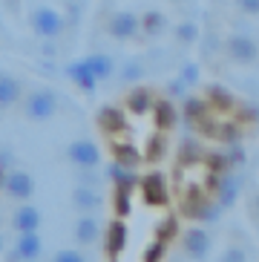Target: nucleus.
Listing matches in <instances>:
<instances>
[{
    "mask_svg": "<svg viewBox=\"0 0 259 262\" xmlns=\"http://www.w3.org/2000/svg\"><path fill=\"white\" fill-rule=\"evenodd\" d=\"M69 159L81 167H95L101 162V150L92 141H75V144L69 147Z\"/></svg>",
    "mask_w": 259,
    "mask_h": 262,
    "instance_id": "obj_2",
    "label": "nucleus"
},
{
    "mask_svg": "<svg viewBox=\"0 0 259 262\" xmlns=\"http://www.w3.org/2000/svg\"><path fill=\"white\" fill-rule=\"evenodd\" d=\"M0 245H3V242H0Z\"/></svg>",
    "mask_w": 259,
    "mask_h": 262,
    "instance_id": "obj_22",
    "label": "nucleus"
},
{
    "mask_svg": "<svg viewBox=\"0 0 259 262\" xmlns=\"http://www.w3.org/2000/svg\"><path fill=\"white\" fill-rule=\"evenodd\" d=\"M141 190H144V199L150 202V205H164V202L170 199V185L164 182V176H161V173L147 176L144 185H141Z\"/></svg>",
    "mask_w": 259,
    "mask_h": 262,
    "instance_id": "obj_1",
    "label": "nucleus"
},
{
    "mask_svg": "<svg viewBox=\"0 0 259 262\" xmlns=\"http://www.w3.org/2000/svg\"><path fill=\"white\" fill-rule=\"evenodd\" d=\"M52 110H55V98L49 93H35L29 101V116L32 118H46V116H52Z\"/></svg>",
    "mask_w": 259,
    "mask_h": 262,
    "instance_id": "obj_8",
    "label": "nucleus"
},
{
    "mask_svg": "<svg viewBox=\"0 0 259 262\" xmlns=\"http://www.w3.org/2000/svg\"><path fill=\"white\" fill-rule=\"evenodd\" d=\"M225 262H245V254H242V251H228Z\"/></svg>",
    "mask_w": 259,
    "mask_h": 262,
    "instance_id": "obj_20",
    "label": "nucleus"
},
{
    "mask_svg": "<svg viewBox=\"0 0 259 262\" xmlns=\"http://www.w3.org/2000/svg\"><path fill=\"white\" fill-rule=\"evenodd\" d=\"M124 245H127V225H124L121 219H115V222L110 225V231H107V251L113 256H118Z\"/></svg>",
    "mask_w": 259,
    "mask_h": 262,
    "instance_id": "obj_7",
    "label": "nucleus"
},
{
    "mask_svg": "<svg viewBox=\"0 0 259 262\" xmlns=\"http://www.w3.org/2000/svg\"><path fill=\"white\" fill-rule=\"evenodd\" d=\"M176 231H179L176 219H173V216H167V219H164V222L159 225V239H161V242H167L170 236H176Z\"/></svg>",
    "mask_w": 259,
    "mask_h": 262,
    "instance_id": "obj_16",
    "label": "nucleus"
},
{
    "mask_svg": "<svg viewBox=\"0 0 259 262\" xmlns=\"http://www.w3.org/2000/svg\"><path fill=\"white\" fill-rule=\"evenodd\" d=\"M90 70L95 72V75H107V72H110V61H107V58H92Z\"/></svg>",
    "mask_w": 259,
    "mask_h": 262,
    "instance_id": "obj_18",
    "label": "nucleus"
},
{
    "mask_svg": "<svg viewBox=\"0 0 259 262\" xmlns=\"http://www.w3.org/2000/svg\"><path fill=\"white\" fill-rule=\"evenodd\" d=\"M40 225V213L38 208H32V205H23V208H17L15 213V228L20 233H35Z\"/></svg>",
    "mask_w": 259,
    "mask_h": 262,
    "instance_id": "obj_5",
    "label": "nucleus"
},
{
    "mask_svg": "<svg viewBox=\"0 0 259 262\" xmlns=\"http://www.w3.org/2000/svg\"><path fill=\"white\" fill-rule=\"evenodd\" d=\"M3 187H6V193L15 196V199H29L32 190H35L29 173H12V176H6L3 179Z\"/></svg>",
    "mask_w": 259,
    "mask_h": 262,
    "instance_id": "obj_4",
    "label": "nucleus"
},
{
    "mask_svg": "<svg viewBox=\"0 0 259 262\" xmlns=\"http://www.w3.org/2000/svg\"><path fill=\"white\" fill-rule=\"evenodd\" d=\"M55 262H84V256L78 254V251H61V254L55 256Z\"/></svg>",
    "mask_w": 259,
    "mask_h": 262,
    "instance_id": "obj_19",
    "label": "nucleus"
},
{
    "mask_svg": "<svg viewBox=\"0 0 259 262\" xmlns=\"http://www.w3.org/2000/svg\"><path fill=\"white\" fill-rule=\"evenodd\" d=\"M216 196H219L222 208L233 205L236 196H239V182H236V179H219V182H216Z\"/></svg>",
    "mask_w": 259,
    "mask_h": 262,
    "instance_id": "obj_9",
    "label": "nucleus"
},
{
    "mask_svg": "<svg viewBox=\"0 0 259 262\" xmlns=\"http://www.w3.org/2000/svg\"><path fill=\"white\" fill-rule=\"evenodd\" d=\"M15 98H17L15 81H9V78H0V107H3V104H12Z\"/></svg>",
    "mask_w": 259,
    "mask_h": 262,
    "instance_id": "obj_13",
    "label": "nucleus"
},
{
    "mask_svg": "<svg viewBox=\"0 0 259 262\" xmlns=\"http://www.w3.org/2000/svg\"><path fill=\"white\" fill-rule=\"evenodd\" d=\"M75 202L81 205V208L92 210V208H98V205H101V196L95 190H90V187H78V190H75Z\"/></svg>",
    "mask_w": 259,
    "mask_h": 262,
    "instance_id": "obj_12",
    "label": "nucleus"
},
{
    "mask_svg": "<svg viewBox=\"0 0 259 262\" xmlns=\"http://www.w3.org/2000/svg\"><path fill=\"white\" fill-rule=\"evenodd\" d=\"M75 236H78V242H84V245L95 242V239H98V222H95L92 216H84L75 228Z\"/></svg>",
    "mask_w": 259,
    "mask_h": 262,
    "instance_id": "obj_11",
    "label": "nucleus"
},
{
    "mask_svg": "<svg viewBox=\"0 0 259 262\" xmlns=\"http://www.w3.org/2000/svg\"><path fill=\"white\" fill-rule=\"evenodd\" d=\"M184 251H187L190 256H196V259H202V256L210 251V236H207V231L190 228V231L184 233Z\"/></svg>",
    "mask_w": 259,
    "mask_h": 262,
    "instance_id": "obj_3",
    "label": "nucleus"
},
{
    "mask_svg": "<svg viewBox=\"0 0 259 262\" xmlns=\"http://www.w3.org/2000/svg\"><path fill=\"white\" fill-rule=\"evenodd\" d=\"M38 254H40L38 233H20V242H17V256H23V259H38Z\"/></svg>",
    "mask_w": 259,
    "mask_h": 262,
    "instance_id": "obj_10",
    "label": "nucleus"
},
{
    "mask_svg": "<svg viewBox=\"0 0 259 262\" xmlns=\"http://www.w3.org/2000/svg\"><path fill=\"white\" fill-rule=\"evenodd\" d=\"M0 185H3V176H0Z\"/></svg>",
    "mask_w": 259,
    "mask_h": 262,
    "instance_id": "obj_21",
    "label": "nucleus"
},
{
    "mask_svg": "<svg viewBox=\"0 0 259 262\" xmlns=\"http://www.w3.org/2000/svg\"><path fill=\"white\" fill-rule=\"evenodd\" d=\"M130 185H118V190H115V210L118 213H130Z\"/></svg>",
    "mask_w": 259,
    "mask_h": 262,
    "instance_id": "obj_14",
    "label": "nucleus"
},
{
    "mask_svg": "<svg viewBox=\"0 0 259 262\" xmlns=\"http://www.w3.org/2000/svg\"><path fill=\"white\" fill-rule=\"evenodd\" d=\"M133 29H136V20H133L130 15H121L113 26V32H118V35H133Z\"/></svg>",
    "mask_w": 259,
    "mask_h": 262,
    "instance_id": "obj_17",
    "label": "nucleus"
},
{
    "mask_svg": "<svg viewBox=\"0 0 259 262\" xmlns=\"http://www.w3.org/2000/svg\"><path fill=\"white\" fill-rule=\"evenodd\" d=\"M164 251H167V242H161V239H156L153 245H147V248H144V262H161Z\"/></svg>",
    "mask_w": 259,
    "mask_h": 262,
    "instance_id": "obj_15",
    "label": "nucleus"
},
{
    "mask_svg": "<svg viewBox=\"0 0 259 262\" xmlns=\"http://www.w3.org/2000/svg\"><path fill=\"white\" fill-rule=\"evenodd\" d=\"M32 24H35V29H38L40 35H58V32H61V17L55 15L52 9H40V12H35Z\"/></svg>",
    "mask_w": 259,
    "mask_h": 262,
    "instance_id": "obj_6",
    "label": "nucleus"
}]
</instances>
